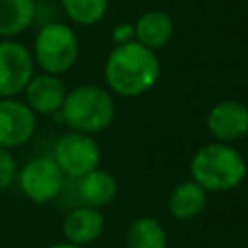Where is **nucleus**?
<instances>
[{"instance_id": "obj_5", "label": "nucleus", "mask_w": 248, "mask_h": 248, "mask_svg": "<svg viewBox=\"0 0 248 248\" xmlns=\"http://www.w3.org/2000/svg\"><path fill=\"white\" fill-rule=\"evenodd\" d=\"M50 157L54 159L62 174L74 180L101 167V147L97 140L89 134L72 132V130L56 140Z\"/></svg>"}, {"instance_id": "obj_9", "label": "nucleus", "mask_w": 248, "mask_h": 248, "mask_svg": "<svg viewBox=\"0 0 248 248\" xmlns=\"http://www.w3.org/2000/svg\"><path fill=\"white\" fill-rule=\"evenodd\" d=\"M205 126L213 141L234 145L248 136V105L236 99L219 101L209 108Z\"/></svg>"}, {"instance_id": "obj_16", "label": "nucleus", "mask_w": 248, "mask_h": 248, "mask_svg": "<svg viewBox=\"0 0 248 248\" xmlns=\"http://www.w3.org/2000/svg\"><path fill=\"white\" fill-rule=\"evenodd\" d=\"M124 244L126 248H167L165 227L151 215H140L128 225Z\"/></svg>"}, {"instance_id": "obj_21", "label": "nucleus", "mask_w": 248, "mask_h": 248, "mask_svg": "<svg viewBox=\"0 0 248 248\" xmlns=\"http://www.w3.org/2000/svg\"><path fill=\"white\" fill-rule=\"evenodd\" d=\"M48 248H85V246H78V244H72V242L62 240V242H54V244H50Z\"/></svg>"}, {"instance_id": "obj_3", "label": "nucleus", "mask_w": 248, "mask_h": 248, "mask_svg": "<svg viewBox=\"0 0 248 248\" xmlns=\"http://www.w3.org/2000/svg\"><path fill=\"white\" fill-rule=\"evenodd\" d=\"M58 118L72 132L89 136L101 134L108 130L116 118L114 95L107 87L95 83L76 85L68 89Z\"/></svg>"}, {"instance_id": "obj_18", "label": "nucleus", "mask_w": 248, "mask_h": 248, "mask_svg": "<svg viewBox=\"0 0 248 248\" xmlns=\"http://www.w3.org/2000/svg\"><path fill=\"white\" fill-rule=\"evenodd\" d=\"M17 176V163L10 149L0 147V192L8 190Z\"/></svg>"}, {"instance_id": "obj_12", "label": "nucleus", "mask_w": 248, "mask_h": 248, "mask_svg": "<svg viewBox=\"0 0 248 248\" xmlns=\"http://www.w3.org/2000/svg\"><path fill=\"white\" fill-rule=\"evenodd\" d=\"M76 192L81 202V205H89L95 209H103L118 194V182L116 176L101 167L87 172L85 176L76 180Z\"/></svg>"}, {"instance_id": "obj_11", "label": "nucleus", "mask_w": 248, "mask_h": 248, "mask_svg": "<svg viewBox=\"0 0 248 248\" xmlns=\"http://www.w3.org/2000/svg\"><path fill=\"white\" fill-rule=\"evenodd\" d=\"M105 231V217L101 209L89 205H78L70 209L62 221V236L66 242L87 246L101 238Z\"/></svg>"}, {"instance_id": "obj_20", "label": "nucleus", "mask_w": 248, "mask_h": 248, "mask_svg": "<svg viewBox=\"0 0 248 248\" xmlns=\"http://www.w3.org/2000/svg\"><path fill=\"white\" fill-rule=\"evenodd\" d=\"M112 41H114V45H126V43L136 41V37H134V23H118L112 29Z\"/></svg>"}, {"instance_id": "obj_17", "label": "nucleus", "mask_w": 248, "mask_h": 248, "mask_svg": "<svg viewBox=\"0 0 248 248\" xmlns=\"http://www.w3.org/2000/svg\"><path fill=\"white\" fill-rule=\"evenodd\" d=\"M64 16L78 25H95L99 23L108 8V0H58Z\"/></svg>"}, {"instance_id": "obj_19", "label": "nucleus", "mask_w": 248, "mask_h": 248, "mask_svg": "<svg viewBox=\"0 0 248 248\" xmlns=\"http://www.w3.org/2000/svg\"><path fill=\"white\" fill-rule=\"evenodd\" d=\"M56 6L50 2V0H37L35 4V19L33 23L39 21V27L46 25V23H52V21H58L56 19Z\"/></svg>"}, {"instance_id": "obj_10", "label": "nucleus", "mask_w": 248, "mask_h": 248, "mask_svg": "<svg viewBox=\"0 0 248 248\" xmlns=\"http://www.w3.org/2000/svg\"><path fill=\"white\" fill-rule=\"evenodd\" d=\"M66 93L68 89L60 76L39 72V74H33V78L29 79L21 95L27 107L37 116H50L60 112Z\"/></svg>"}, {"instance_id": "obj_14", "label": "nucleus", "mask_w": 248, "mask_h": 248, "mask_svg": "<svg viewBox=\"0 0 248 248\" xmlns=\"http://www.w3.org/2000/svg\"><path fill=\"white\" fill-rule=\"evenodd\" d=\"M172 33H174L172 17L161 10H149L141 14L134 23L136 41L155 52L169 45V41L172 39Z\"/></svg>"}, {"instance_id": "obj_7", "label": "nucleus", "mask_w": 248, "mask_h": 248, "mask_svg": "<svg viewBox=\"0 0 248 248\" xmlns=\"http://www.w3.org/2000/svg\"><path fill=\"white\" fill-rule=\"evenodd\" d=\"M35 74L31 50L14 39L0 41V99L19 97Z\"/></svg>"}, {"instance_id": "obj_2", "label": "nucleus", "mask_w": 248, "mask_h": 248, "mask_svg": "<svg viewBox=\"0 0 248 248\" xmlns=\"http://www.w3.org/2000/svg\"><path fill=\"white\" fill-rule=\"evenodd\" d=\"M246 174V159L232 143L207 141L200 145L190 159V178L209 194L238 188Z\"/></svg>"}, {"instance_id": "obj_1", "label": "nucleus", "mask_w": 248, "mask_h": 248, "mask_svg": "<svg viewBox=\"0 0 248 248\" xmlns=\"http://www.w3.org/2000/svg\"><path fill=\"white\" fill-rule=\"evenodd\" d=\"M161 62L155 50L138 41L114 45L105 60L107 89L116 97H141L159 81Z\"/></svg>"}, {"instance_id": "obj_4", "label": "nucleus", "mask_w": 248, "mask_h": 248, "mask_svg": "<svg viewBox=\"0 0 248 248\" xmlns=\"http://www.w3.org/2000/svg\"><path fill=\"white\" fill-rule=\"evenodd\" d=\"M35 66L45 74L64 76L74 68L79 56V41L76 31L62 21H52L39 27L33 41Z\"/></svg>"}, {"instance_id": "obj_13", "label": "nucleus", "mask_w": 248, "mask_h": 248, "mask_svg": "<svg viewBox=\"0 0 248 248\" xmlns=\"http://www.w3.org/2000/svg\"><path fill=\"white\" fill-rule=\"evenodd\" d=\"M207 200H209V192H205L198 182L188 178L178 182L170 190L167 207L170 217H174L176 221H192L205 211Z\"/></svg>"}, {"instance_id": "obj_6", "label": "nucleus", "mask_w": 248, "mask_h": 248, "mask_svg": "<svg viewBox=\"0 0 248 248\" xmlns=\"http://www.w3.org/2000/svg\"><path fill=\"white\" fill-rule=\"evenodd\" d=\"M66 176L50 155H39L29 159L17 169L16 182L19 192L33 203H48L60 196Z\"/></svg>"}, {"instance_id": "obj_8", "label": "nucleus", "mask_w": 248, "mask_h": 248, "mask_svg": "<svg viewBox=\"0 0 248 248\" xmlns=\"http://www.w3.org/2000/svg\"><path fill=\"white\" fill-rule=\"evenodd\" d=\"M37 130V114L19 97L0 99V147L25 145Z\"/></svg>"}, {"instance_id": "obj_15", "label": "nucleus", "mask_w": 248, "mask_h": 248, "mask_svg": "<svg viewBox=\"0 0 248 248\" xmlns=\"http://www.w3.org/2000/svg\"><path fill=\"white\" fill-rule=\"evenodd\" d=\"M37 0H0V37L12 39L33 25Z\"/></svg>"}]
</instances>
